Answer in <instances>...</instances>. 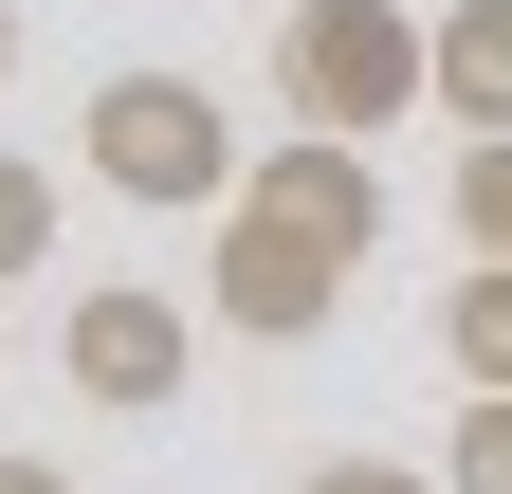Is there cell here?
I'll return each instance as SVG.
<instances>
[{"label": "cell", "instance_id": "1", "mask_svg": "<svg viewBox=\"0 0 512 494\" xmlns=\"http://www.w3.org/2000/svg\"><path fill=\"white\" fill-rule=\"evenodd\" d=\"M275 92L293 129H403V110H439V19H403V0H293L275 19Z\"/></svg>", "mask_w": 512, "mask_h": 494}, {"label": "cell", "instance_id": "2", "mask_svg": "<svg viewBox=\"0 0 512 494\" xmlns=\"http://www.w3.org/2000/svg\"><path fill=\"white\" fill-rule=\"evenodd\" d=\"M74 165L110 183V202L220 220V202H238V110H220L202 74H110V92H92V129H74Z\"/></svg>", "mask_w": 512, "mask_h": 494}, {"label": "cell", "instance_id": "3", "mask_svg": "<svg viewBox=\"0 0 512 494\" xmlns=\"http://www.w3.org/2000/svg\"><path fill=\"white\" fill-rule=\"evenodd\" d=\"M348 275L366 257H330L311 220H275V202H220V330H256V348H311L348 312Z\"/></svg>", "mask_w": 512, "mask_h": 494}, {"label": "cell", "instance_id": "4", "mask_svg": "<svg viewBox=\"0 0 512 494\" xmlns=\"http://www.w3.org/2000/svg\"><path fill=\"white\" fill-rule=\"evenodd\" d=\"M55 366H74V403H110V421H147V403H183V293H74V330H55Z\"/></svg>", "mask_w": 512, "mask_h": 494}, {"label": "cell", "instance_id": "5", "mask_svg": "<svg viewBox=\"0 0 512 494\" xmlns=\"http://www.w3.org/2000/svg\"><path fill=\"white\" fill-rule=\"evenodd\" d=\"M238 202H275V220L330 238V257H366V238H384V165H366L348 129H293V147H256V165H238Z\"/></svg>", "mask_w": 512, "mask_h": 494}, {"label": "cell", "instance_id": "6", "mask_svg": "<svg viewBox=\"0 0 512 494\" xmlns=\"http://www.w3.org/2000/svg\"><path fill=\"white\" fill-rule=\"evenodd\" d=\"M439 110L512 129V0H439Z\"/></svg>", "mask_w": 512, "mask_h": 494}, {"label": "cell", "instance_id": "7", "mask_svg": "<svg viewBox=\"0 0 512 494\" xmlns=\"http://www.w3.org/2000/svg\"><path fill=\"white\" fill-rule=\"evenodd\" d=\"M439 348H458V385H512V257H476L439 293Z\"/></svg>", "mask_w": 512, "mask_h": 494}, {"label": "cell", "instance_id": "8", "mask_svg": "<svg viewBox=\"0 0 512 494\" xmlns=\"http://www.w3.org/2000/svg\"><path fill=\"white\" fill-rule=\"evenodd\" d=\"M458 238L512 257V129H458Z\"/></svg>", "mask_w": 512, "mask_h": 494}, {"label": "cell", "instance_id": "9", "mask_svg": "<svg viewBox=\"0 0 512 494\" xmlns=\"http://www.w3.org/2000/svg\"><path fill=\"white\" fill-rule=\"evenodd\" d=\"M37 257H55V165L0 147V275H37Z\"/></svg>", "mask_w": 512, "mask_h": 494}, {"label": "cell", "instance_id": "10", "mask_svg": "<svg viewBox=\"0 0 512 494\" xmlns=\"http://www.w3.org/2000/svg\"><path fill=\"white\" fill-rule=\"evenodd\" d=\"M439 476H458V494H512V385L458 403V458H439Z\"/></svg>", "mask_w": 512, "mask_h": 494}, {"label": "cell", "instance_id": "11", "mask_svg": "<svg viewBox=\"0 0 512 494\" xmlns=\"http://www.w3.org/2000/svg\"><path fill=\"white\" fill-rule=\"evenodd\" d=\"M311 494H458V476H403V458H311Z\"/></svg>", "mask_w": 512, "mask_h": 494}, {"label": "cell", "instance_id": "12", "mask_svg": "<svg viewBox=\"0 0 512 494\" xmlns=\"http://www.w3.org/2000/svg\"><path fill=\"white\" fill-rule=\"evenodd\" d=\"M0 494H74V476H55V458H0Z\"/></svg>", "mask_w": 512, "mask_h": 494}, {"label": "cell", "instance_id": "13", "mask_svg": "<svg viewBox=\"0 0 512 494\" xmlns=\"http://www.w3.org/2000/svg\"><path fill=\"white\" fill-rule=\"evenodd\" d=\"M0 74H19V0H0Z\"/></svg>", "mask_w": 512, "mask_h": 494}]
</instances>
